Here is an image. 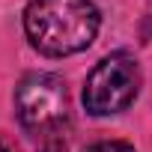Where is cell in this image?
I'll use <instances>...</instances> for the list:
<instances>
[{"label":"cell","mask_w":152,"mask_h":152,"mask_svg":"<svg viewBox=\"0 0 152 152\" xmlns=\"http://www.w3.org/2000/svg\"><path fill=\"white\" fill-rule=\"evenodd\" d=\"M99 24V9L90 0H30L24 9V33L45 57H69L90 48Z\"/></svg>","instance_id":"1"},{"label":"cell","mask_w":152,"mask_h":152,"mask_svg":"<svg viewBox=\"0 0 152 152\" xmlns=\"http://www.w3.org/2000/svg\"><path fill=\"white\" fill-rule=\"evenodd\" d=\"M42 152H66V143H63V140H57V137H51V140L42 146Z\"/></svg>","instance_id":"5"},{"label":"cell","mask_w":152,"mask_h":152,"mask_svg":"<svg viewBox=\"0 0 152 152\" xmlns=\"http://www.w3.org/2000/svg\"><path fill=\"white\" fill-rule=\"evenodd\" d=\"M140 66L131 54L116 51L96 63L84 84V107L93 116L122 113L140 93Z\"/></svg>","instance_id":"2"},{"label":"cell","mask_w":152,"mask_h":152,"mask_svg":"<svg viewBox=\"0 0 152 152\" xmlns=\"http://www.w3.org/2000/svg\"><path fill=\"white\" fill-rule=\"evenodd\" d=\"M0 152H9V149H3V146H0Z\"/></svg>","instance_id":"6"},{"label":"cell","mask_w":152,"mask_h":152,"mask_svg":"<svg viewBox=\"0 0 152 152\" xmlns=\"http://www.w3.org/2000/svg\"><path fill=\"white\" fill-rule=\"evenodd\" d=\"M18 122L33 134H54L69 116V93L63 78L51 72H30L15 87Z\"/></svg>","instance_id":"3"},{"label":"cell","mask_w":152,"mask_h":152,"mask_svg":"<svg viewBox=\"0 0 152 152\" xmlns=\"http://www.w3.org/2000/svg\"><path fill=\"white\" fill-rule=\"evenodd\" d=\"M84 152H134V146L125 143V140H102V143L87 146Z\"/></svg>","instance_id":"4"}]
</instances>
